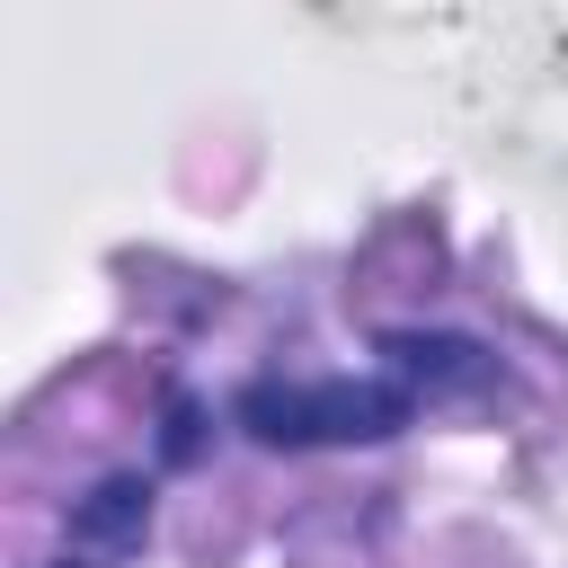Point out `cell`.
Masks as SVG:
<instances>
[{
  "label": "cell",
  "mask_w": 568,
  "mask_h": 568,
  "mask_svg": "<svg viewBox=\"0 0 568 568\" xmlns=\"http://www.w3.org/2000/svg\"><path fill=\"white\" fill-rule=\"evenodd\" d=\"M142 524H151V488H142V479H106V488H89V497H80L71 541H89V550H133V541H142Z\"/></svg>",
  "instance_id": "2"
},
{
  "label": "cell",
  "mask_w": 568,
  "mask_h": 568,
  "mask_svg": "<svg viewBox=\"0 0 568 568\" xmlns=\"http://www.w3.org/2000/svg\"><path fill=\"white\" fill-rule=\"evenodd\" d=\"M382 355H399V373H417V382H479V346L470 337H417V328H399Z\"/></svg>",
  "instance_id": "3"
},
{
  "label": "cell",
  "mask_w": 568,
  "mask_h": 568,
  "mask_svg": "<svg viewBox=\"0 0 568 568\" xmlns=\"http://www.w3.org/2000/svg\"><path fill=\"white\" fill-rule=\"evenodd\" d=\"M240 426L257 444H382L408 426V390L399 382H311V390L257 382L240 390Z\"/></svg>",
  "instance_id": "1"
}]
</instances>
